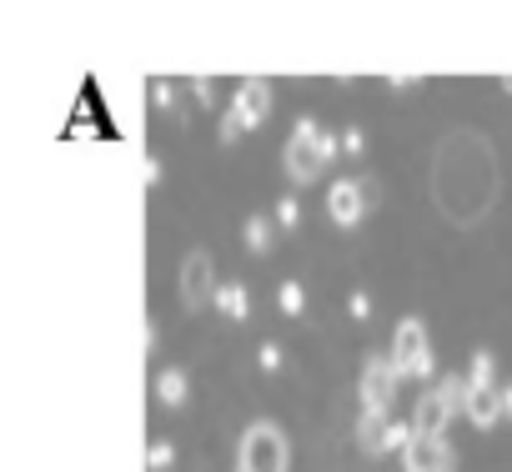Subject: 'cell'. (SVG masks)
<instances>
[{"label": "cell", "mask_w": 512, "mask_h": 472, "mask_svg": "<svg viewBox=\"0 0 512 472\" xmlns=\"http://www.w3.org/2000/svg\"><path fill=\"white\" fill-rule=\"evenodd\" d=\"M502 196V166H497V146L487 131L477 126H452L442 131L437 151H432V206L442 221H452L457 231H472L477 221L492 216Z\"/></svg>", "instance_id": "6da1fadb"}, {"label": "cell", "mask_w": 512, "mask_h": 472, "mask_svg": "<svg viewBox=\"0 0 512 472\" xmlns=\"http://www.w3.org/2000/svg\"><path fill=\"white\" fill-rule=\"evenodd\" d=\"M236 467H246V472H287L292 467V442H287L282 422L256 417L236 442Z\"/></svg>", "instance_id": "7a4b0ae2"}, {"label": "cell", "mask_w": 512, "mask_h": 472, "mask_svg": "<svg viewBox=\"0 0 512 472\" xmlns=\"http://www.w3.org/2000/svg\"><path fill=\"white\" fill-rule=\"evenodd\" d=\"M392 367L397 377H432V347H427V322L402 317L392 332Z\"/></svg>", "instance_id": "3957f363"}, {"label": "cell", "mask_w": 512, "mask_h": 472, "mask_svg": "<svg viewBox=\"0 0 512 472\" xmlns=\"http://www.w3.org/2000/svg\"><path fill=\"white\" fill-rule=\"evenodd\" d=\"M317 136H322V126H317L312 116H302V121L292 126V136H287L282 166H287V176H292L297 186H307V181H317V176L327 171L322 156H317Z\"/></svg>", "instance_id": "277c9868"}, {"label": "cell", "mask_w": 512, "mask_h": 472, "mask_svg": "<svg viewBox=\"0 0 512 472\" xmlns=\"http://www.w3.org/2000/svg\"><path fill=\"white\" fill-rule=\"evenodd\" d=\"M216 287H221V282H216L211 252H201V247H196V252H186V257H181V277H176L181 307H186V312H201V307L216 297Z\"/></svg>", "instance_id": "5b68a950"}, {"label": "cell", "mask_w": 512, "mask_h": 472, "mask_svg": "<svg viewBox=\"0 0 512 472\" xmlns=\"http://www.w3.org/2000/svg\"><path fill=\"white\" fill-rule=\"evenodd\" d=\"M397 367H392V357H382V352H367V362H362V382H357V397H362V407L367 412H387L392 407V397H397Z\"/></svg>", "instance_id": "8992f818"}, {"label": "cell", "mask_w": 512, "mask_h": 472, "mask_svg": "<svg viewBox=\"0 0 512 472\" xmlns=\"http://www.w3.org/2000/svg\"><path fill=\"white\" fill-rule=\"evenodd\" d=\"M236 121H241V131H256L267 116H272V81L267 76H246L236 91H231V106H226Z\"/></svg>", "instance_id": "52a82bcc"}, {"label": "cell", "mask_w": 512, "mask_h": 472, "mask_svg": "<svg viewBox=\"0 0 512 472\" xmlns=\"http://www.w3.org/2000/svg\"><path fill=\"white\" fill-rule=\"evenodd\" d=\"M402 467L407 472H452L457 452L447 447V437H412L407 452H402Z\"/></svg>", "instance_id": "ba28073f"}, {"label": "cell", "mask_w": 512, "mask_h": 472, "mask_svg": "<svg viewBox=\"0 0 512 472\" xmlns=\"http://www.w3.org/2000/svg\"><path fill=\"white\" fill-rule=\"evenodd\" d=\"M327 216L337 221V226H357L362 216H367V201H362V186H357V176H342V181H332V191H327Z\"/></svg>", "instance_id": "9c48e42d"}, {"label": "cell", "mask_w": 512, "mask_h": 472, "mask_svg": "<svg viewBox=\"0 0 512 472\" xmlns=\"http://www.w3.org/2000/svg\"><path fill=\"white\" fill-rule=\"evenodd\" d=\"M452 412H457V407H452L437 387H427V392L417 397V407H412V432H417V437H442L447 422H452Z\"/></svg>", "instance_id": "30bf717a"}, {"label": "cell", "mask_w": 512, "mask_h": 472, "mask_svg": "<svg viewBox=\"0 0 512 472\" xmlns=\"http://www.w3.org/2000/svg\"><path fill=\"white\" fill-rule=\"evenodd\" d=\"M387 422H392L387 412H367V407H362V417H357V452H362V457L392 452V447H387Z\"/></svg>", "instance_id": "8fae6325"}, {"label": "cell", "mask_w": 512, "mask_h": 472, "mask_svg": "<svg viewBox=\"0 0 512 472\" xmlns=\"http://www.w3.org/2000/svg\"><path fill=\"white\" fill-rule=\"evenodd\" d=\"M462 412H467V422H472V427H482V432H487V427H497V422H502V397H497V387H472Z\"/></svg>", "instance_id": "7c38bea8"}, {"label": "cell", "mask_w": 512, "mask_h": 472, "mask_svg": "<svg viewBox=\"0 0 512 472\" xmlns=\"http://www.w3.org/2000/svg\"><path fill=\"white\" fill-rule=\"evenodd\" d=\"M241 242H246L251 257H267V252L277 247V221H272L267 211H251L246 226H241Z\"/></svg>", "instance_id": "4fadbf2b"}, {"label": "cell", "mask_w": 512, "mask_h": 472, "mask_svg": "<svg viewBox=\"0 0 512 472\" xmlns=\"http://www.w3.org/2000/svg\"><path fill=\"white\" fill-rule=\"evenodd\" d=\"M211 302H216V312H221L226 322H236V327H241V322L251 317V292H246L241 282H221Z\"/></svg>", "instance_id": "5bb4252c"}, {"label": "cell", "mask_w": 512, "mask_h": 472, "mask_svg": "<svg viewBox=\"0 0 512 472\" xmlns=\"http://www.w3.org/2000/svg\"><path fill=\"white\" fill-rule=\"evenodd\" d=\"M186 397H191V377H186L181 367H166V372L156 377V402H161V407H186Z\"/></svg>", "instance_id": "9a60e30c"}, {"label": "cell", "mask_w": 512, "mask_h": 472, "mask_svg": "<svg viewBox=\"0 0 512 472\" xmlns=\"http://www.w3.org/2000/svg\"><path fill=\"white\" fill-rule=\"evenodd\" d=\"M467 382H472V387H497V357H492L487 347L472 352V362H467Z\"/></svg>", "instance_id": "2e32d148"}, {"label": "cell", "mask_w": 512, "mask_h": 472, "mask_svg": "<svg viewBox=\"0 0 512 472\" xmlns=\"http://www.w3.org/2000/svg\"><path fill=\"white\" fill-rule=\"evenodd\" d=\"M277 302H282L287 317H302V312H307V287H302V282H282V287H277Z\"/></svg>", "instance_id": "e0dca14e"}, {"label": "cell", "mask_w": 512, "mask_h": 472, "mask_svg": "<svg viewBox=\"0 0 512 472\" xmlns=\"http://www.w3.org/2000/svg\"><path fill=\"white\" fill-rule=\"evenodd\" d=\"M277 226H282V231H297V226H302V201H297V196H282V201H277Z\"/></svg>", "instance_id": "ac0fdd59"}, {"label": "cell", "mask_w": 512, "mask_h": 472, "mask_svg": "<svg viewBox=\"0 0 512 472\" xmlns=\"http://www.w3.org/2000/svg\"><path fill=\"white\" fill-rule=\"evenodd\" d=\"M151 106L166 111V116H176V86L171 81H151Z\"/></svg>", "instance_id": "d6986e66"}, {"label": "cell", "mask_w": 512, "mask_h": 472, "mask_svg": "<svg viewBox=\"0 0 512 472\" xmlns=\"http://www.w3.org/2000/svg\"><path fill=\"white\" fill-rule=\"evenodd\" d=\"M171 462H176V447H171V442H151L146 467H151V472H171Z\"/></svg>", "instance_id": "ffe728a7"}, {"label": "cell", "mask_w": 512, "mask_h": 472, "mask_svg": "<svg viewBox=\"0 0 512 472\" xmlns=\"http://www.w3.org/2000/svg\"><path fill=\"white\" fill-rule=\"evenodd\" d=\"M256 362H262V372H282L287 352H282L277 342H262V347H256Z\"/></svg>", "instance_id": "44dd1931"}, {"label": "cell", "mask_w": 512, "mask_h": 472, "mask_svg": "<svg viewBox=\"0 0 512 472\" xmlns=\"http://www.w3.org/2000/svg\"><path fill=\"white\" fill-rule=\"evenodd\" d=\"M191 96H196L206 111H216V81H211V76H191Z\"/></svg>", "instance_id": "7402d4cb"}, {"label": "cell", "mask_w": 512, "mask_h": 472, "mask_svg": "<svg viewBox=\"0 0 512 472\" xmlns=\"http://www.w3.org/2000/svg\"><path fill=\"white\" fill-rule=\"evenodd\" d=\"M417 432H412V422H387V447L392 452H407V442H412Z\"/></svg>", "instance_id": "603a6c76"}, {"label": "cell", "mask_w": 512, "mask_h": 472, "mask_svg": "<svg viewBox=\"0 0 512 472\" xmlns=\"http://www.w3.org/2000/svg\"><path fill=\"white\" fill-rule=\"evenodd\" d=\"M337 151H342V136H337V131H322V136H317V156H322V166H332Z\"/></svg>", "instance_id": "cb8c5ba5"}, {"label": "cell", "mask_w": 512, "mask_h": 472, "mask_svg": "<svg viewBox=\"0 0 512 472\" xmlns=\"http://www.w3.org/2000/svg\"><path fill=\"white\" fill-rule=\"evenodd\" d=\"M357 186H362V201H367V216L382 206V181L377 176H357Z\"/></svg>", "instance_id": "d4e9b609"}, {"label": "cell", "mask_w": 512, "mask_h": 472, "mask_svg": "<svg viewBox=\"0 0 512 472\" xmlns=\"http://www.w3.org/2000/svg\"><path fill=\"white\" fill-rule=\"evenodd\" d=\"M236 136H241V121H236L231 111H221V126H216V141H221V146H231Z\"/></svg>", "instance_id": "484cf974"}, {"label": "cell", "mask_w": 512, "mask_h": 472, "mask_svg": "<svg viewBox=\"0 0 512 472\" xmlns=\"http://www.w3.org/2000/svg\"><path fill=\"white\" fill-rule=\"evenodd\" d=\"M342 151H347V156H362V151H367V136H362V126H347V131H342Z\"/></svg>", "instance_id": "4316f807"}, {"label": "cell", "mask_w": 512, "mask_h": 472, "mask_svg": "<svg viewBox=\"0 0 512 472\" xmlns=\"http://www.w3.org/2000/svg\"><path fill=\"white\" fill-rule=\"evenodd\" d=\"M347 312H352L357 322H372V297H367V292H352V297H347Z\"/></svg>", "instance_id": "83f0119b"}, {"label": "cell", "mask_w": 512, "mask_h": 472, "mask_svg": "<svg viewBox=\"0 0 512 472\" xmlns=\"http://www.w3.org/2000/svg\"><path fill=\"white\" fill-rule=\"evenodd\" d=\"M387 86H392V91H412V86H417V76H387Z\"/></svg>", "instance_id": "f1b7e54d"}, {"label": "cell", "mask_w": 512, "mask_h": 472, "mask_svg": "<svg viewBox=\"0 0 512 472\" xmlns=\"http://www.w3.org/2000/svg\"><path fill=\"white\" fill-rule=\"evenodd\" d=\"M497 397H502V417H512V382H502Z\"/></svg>", "instance_id": "f546056e"}, {"label": "cell", "mask_w": 512, "mask_h": 472, "mask_svg": "<svg viewBox=\"0 0 512 472\" xmlns=\"http://www.w3.org/2000/svg\"><path fill=\"white\" fill-rule=\"evenodd\" d=\"M502 91H507V96H512V76H502Z\"/></svg>", "instance_id": "4dcf8cb0"}, {"label": "cell", "mask_w": 512, "mask_h": 472, "mask_svg": "<svg viewBox=\"0 0 512 472\" xmlns=\"http://www.w3.org/2000/svg\"><path fill=\"white\" fill-rule=\"evenodd\" d=\"M236 472H246V467H236Z\"/></svg>", "instance_id": "1f68e13d"}]
</instances>
